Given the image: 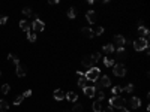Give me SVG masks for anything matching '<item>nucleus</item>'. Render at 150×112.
Segmentation results:
<instances>
[{"mask_svg": "<svg viewBox=\"0 0 150 112\" xmlns=\"http://www.w3.org/2000/svg\"><path fill=\"white\" fill-rule=\"evenodd\" d=\"M125 105H126V100L123 99V97H120V96H113L110 99V106L111 108L120 109V108H125Z\"/></svg>", "mask_w": 150, "mask_h": 112, "instance_id": "f257e3e1", "label": "nucleus"}, {"mask_svg": "<svg viewBox=\"0 0 150 112\" xmlns=\"http://www.w3.org/2000/svg\"><path fill=\"white\" fill-rule=\"evenodd\" d=\"M99 75H101V70H99V69L98 67H92V69H89V70H87L86 72V79L87 81H96V79H99Z\"/></svg>", "mask_w": 150, "mask_h": 112, "instance_id": "f03ea898", "label": "nucleus"}, {"mask_svg": "<svg viewBox=\"0 0 150 112\" xmlns=\"http://www.w3.org/2000/svg\"><path fill=\"white\" fill-rule=\"evenodd\" d=\"M149 48V40L143 39V38H138L137 40H134V49L135 51H146Z\"/></svg>", "mask_w": 150, "mask_h": 112, "instance_id": "7ed1b4c3", "label": "nucleus"}, {"mask_svg": "<svg viewBox=\"0 0 150 112\" xmlns=\"http://www.w3.org/2000/svg\"><path fill=\"white\" fill-rule=\"evenodd\" d=\"M113 73L116 75V76H119V78H123V76L126 75V67H125V64H120V63L114 64V66H113Z\"/></svg>", "mask_w": 150, "mask_h": 112, "instance_id": "20e7f679", "label": "nucleus"}, {"mask_svg": "<svg viewBox=\"0 0 150 112\" xmlns=\"http://www.w3.org/2000/svg\"><path fill=\"white\" fill-rule=\"evenodd\" d=\"M125 44H126V39L123 38L122 34H116V36H114V39H113V44H111V45H113L114 48H116V46H117V48H122Z\"/></svg>", "mask_w": 150, "mask_h": 112, "instance_id": "39448f33", "label": "nucleus"}, {"mask_svg": "<svg viewBox=\"0 0 150 112\" xmlns=\"http://www.w3.org/2000/svg\"><path fill=\"white\" fill-rule=\"evenodd\" d=\"M30 25H32V29H33L35 31H44V29H45V24H44L39 18H36Z\"/></svg>", "mask_w": 150, "mask_h": 112, "instance_id": "423d86ee", "label": "nucleus"}, {"mask_svg": "<svg viewBox=\"0 0 150 112\" xmlns=\"http://www.w3.org/2000/svg\"><path fill=\"white\" fill-rule=\"evenodd\" d=\"M138 34H140V38H143L146 40H149V36H150V31L144 27V25H140L138 27Z\"/></svg>", "mask_w": 150, "mask_h": 112, "instance_id": "0eeeda50", "label": "nucleus"}, {"mask_svg": "<svg viewBox=\"0 0 150 112\" xmlns=\"http://www.w3.org/2000/svg\"><path fill=\"white\" fill-rule=\"evenodd\" d=\"M27 75V67H26L24 64H18L17 66V76H20V78H23V76Z\"/></svg>", "mask_w": 150, "mask_h": 112, "instance_id": "6e6552de", "label": "nucleus"}, {"mask_svg": "<svg viewBox=\"0 0 150 112\" xmlns=\"http://www.w3.org/2000/svg\"><path fill=\"white\" fill-rule=\"evenodd\" d=\"M86 18H87V21H89L90 24H95L98 16H96V12H93V11H87V12H86Z\"/></svg>", "mask_w": 150, "mask_h": 112, "instance_id": "1a4fd4ad", "label": "nucleus"}, {"mask_svg": "<svg viewBox=\"0 0 150 112\" xmlns=\"http://www.w3.org/2000/svg\"><path fill=\"white\" fill-rule=\"evenodd\" d=\"M53 97H54L56 100H63L66 97V93L63 90H56L54 93H53Z\"/></svg>", "mask_w": 150, "mask_h": 112, "instance_id": "9d476101", "label": "nucleus"}, {"mask_svg": "<svg viewBox=\"0 0 150 112\" xmlns=\"http://www.w3.org/2000/svg\"><path fill=\"white\" fill-rule=\"evenodd\" d=\"M98 81H99V84H101L102 88H107V87H110V85H111V79L108 78V76H102V78L98 79Z\"/></svg>", "mask_w": 150, "mask_h": 112, "instance_id": "9b49d317", "label": "nucleus"}, {"mask_svg": "<svg viewBox=\"0 0 150 112\" xmlns=\"http://www.w3.org/2000/svg\"><path fill=\"white\" fill-rule=\"evenodd\" d=\"M20 29H21L23 31H26V33H29V31H30V29H32V25H30V23H29V21L23 20V21H20Z\"/></svg>", "mask_w": 150, "mask_h": 112, "instance_id": "f8f14e48", "label": "nucleus"}, {"mask_svg": "<svg viewBox=\"0 0 150 112\" xmlns=\"http://www.w3.org/2000/svg\"><path fill=\"white\" fill-rule=\"evenodd\" d=\"M81 63H83V66H84V67H87V69H92V67H93V64H95V63H93V60L90 58V55L84 57Z\"/></svg>", "mask_w": 150, "mask_h": 112, "instance_id": "ddd939ff", "label": "nucleus"}, {"mask_svg": "<svg viewBox=\"0 0 150 112\" xmlns=\"http://www.w3.org/2000/svg\"><path fill=\"white\" fill-rule=\"evenodd\" d=\"M83 91H84V96H87V97H93L96 94V90L93 87H86V88H83Z\"/></svg>", "mask_w": 150, "mask_h": 112, "instance_id": "4468645a", "label": "nucleus"}, {"mask_svg": "<svg viewBox=\"0 0 150 112\" xmlns=\"http://www.w3.org/2000/svg\"><path fill=\"white\" fill-rule=\"evenodd\" d=\"M81 33L84 34L86 38H93L95 34H93V29H90V27H83L81 29Z\"/></svg>", "mask_w": 150, "mask_h": 112, "instance_id": "2eb2a0df", "label": "nucleus"}, {"mask_svg": "<svg viewBox=\"0 0 150 112\" xmlns=\"http://www.w3.org/2000/svg\"><path fill=\"white\" fill-rule=\"evenodd\" d=\"M65 99H68L69 102H77L78 100V94L74 93V91H69V93H66V97Z\"/></svg>", "mask_w": 150, "mask_h": 112, "instance_id": "dca6fc26", "label": "nucleus"}, {"mask_svg": "<svg viewBox=\"0 0 150 112\" xmlns=\"http://www.w3.org/2000/svg\"><path fill=\"white\" fill-rule=\"evenodd\" d=\"M131 106L134 108V109L140 108V106H141V100H140L138 97H132V99H131Z\"/></svg>", "mask_w": 150, "mask_h": 112, "instance_id": "f3484780", "label": "nucleus"}, {"mask_svg": "<svg viewBox=\"0 0 150 112\" xmlns=\"http://www.w3.org/2000/svg\"><path fill=\"white\" fill-rule=\"evenodd\" d=\"M78 87H80V88H86L87 87V79H86L84 75L78 78Z\"/></svg>", "mask_w": 150, "mask_h": 112, "instance_id": "a211bd4d", "label": "nucleus"}, {"mask_svg": "<svg viewBox=\"0 0 150 112\" xmlns=\"http://www.w3.org/2000/svg\"><path fill=\"white\" fill-rule=\"evenodd\" d=\"M9 109V103L6 100H0V112H8Z\"/></svg>", "mask_w": 150, "mask_h": 112, "instance_id": "6ab92c4d", "label": "nucleus"}, {"mask_svg": "<svg viewBox=\"0 0 150 112\" xmlns=\"http://www.w3.org/2000/svg\"><path fill=\"white\" fill-rule=\"evenodd\" d=\"M92 109H93V112H102V105H101V102H99V100L93 102Z\"/></svg>", "mask_w": 150, "mask_h": 112, "instance_id": "aec40b11", "label": "nucleus"}, {"mask_svg": "<svg viewBox=\"0 0 150 112\" xmlns=\"http://www.w3.org/2000/svg\"><path fill=\"white\" fill-rule=\"evenodd\" d=\"M102 49H104V53H105V54H111V53H114V51H116V48H114L111 44L104 45V48H102Z\"/></svg>", "mask_w": 150, "mask_h": 112, "instance_id": "412c9836", "label": "nucleus"}, {"mask_svg": "<svg viewBox=\"0 0 150 112\" xmlns=\"http://www.w3.org/2000/svg\"><path fill=\"white\" fill-rule=\"evenodd\" d=\"M102 61H104V64L107 66V67H113V66H114V60H113V58L104 57V58H102Z\"/></svg>", "mask_w": 150, "mask_h": 112, "instance_id": "4be33fe9", "label": "nucleus"}, {"mask_svg": "<svg viewBox=\"0 0 150 112\" xmlns=\"http://www.w3.org/2000/svg\"><path fill=\"white\" fill-rule=\"evenodd\" d=\"M8 60H11V61H12L15 66L20 64V58L17 57V55H14V54H9V55H8Z\"/></svg>", "mask_w": 150, "mask_h": 112, "instance_id": "5701e85b", "label": "nucleus"}, {"mask_svg": "<svg viewBox=\"0 0 150 112\" xmlns=\"http://www.w3.org/2000/svg\"><path fill=\"white\" fill-rule=\"evenodd\" d=\"M90 58L93 60V63H98L99 60H102V55H101V53H93V54L90 55Z\"/></svg>", "mask_w": 150, "mask_h": 112, "instance_id": "b1692460", "label": "nucleus"}, {"mask_svg": "<svg viewBox=\"0 0 150 112\" xmlns=\"http://www.w3.org/2000/svg\"><path fill=\"white\" fill-rule=\"evenodd\" d=\"M113 94H114V96H120V94L123 93V90H122V87H120V85H116V87H113Z\"/></svg>", "mask_w": 150, "mask_h": 112, "instance_id": "393cba45", "label": "nucleus"}, {"mask_svg": "<svg viewBox=\"0 0 150 112\" xmlns=\"http://www.w3.org/2000/svg\"><path fill=\"white\" fill-rule=\"evenodd\" d=\"M126 51L125 49H123V48H117V57L119 58H126Z\"/></svg>", "mask_w": 150, "mask_h": 112, "instance_id": "a878e982", "label": "nucleus"}, {"mask_svg": "<svg viewBox=\"0 0 150 112\" xmlns=\"http://www.w3.org/2000/svg\"><path fill=\"white\" fill-rule=\"evenodd\" d=\"M23 100H24V96H23V94H20V96H17V97H15V100H14V105H21V103H23Z\"/></svg>", "mask_w": 150, "mask_h": 112, "instance_id": "bb28decb", "label": "nucleus"}, {"mask_svg": "<svg viewBox=\"0 0 150 112\" xmlns=\"http://www.w3.org/2000/svg\"><path fill=\"white\" fill-rule=\"evenodd\" d=\"M122 90L126 91V93H132V91H134V85H132V84H128L126 87H122Z\"/></svg>", "mask_w": 150, "mask_h": 112, "instance_id": "cd10ccee", "label": "nucleus"}, {"mask_svg": "<svg viewBox=\"0 0 150 112\" xmlns=\"http://www.w3.org/2000/svg\"><path fill=\"white\" fill-rule=\"evenodd\" d=\"M9 90H11L9 84H3V85H2V93H3V94H8V93H9Z\"/></svg>", "mask_w": 150, "mask_h": 112, "instance_id": "c85d7f7f", "label": "nucleus"}, {"mask_svg": "<svg viewBox=\"0 0 150 112\" xmlns=\"http://www.w3.org/2000/svg\"><path fill=\"white\" fill-rule=\"evenodd\" d=\"M68 16L69 18H75V8H69L68 9Z\"/></svg>", "mask_w": 150, "mask_h": 112, "instance_id": "c756f323", "label": "nucleus"}, {"mask_svg": "<svg viewBox=\"0 0 150 112\" xmlns=\"http://www.w3.org/2000/svg\"><path fill=\"white\" fill-rule=\"evenodd\" d=\"M71 112H83V105H78V103H77V105L72 108V111H71Z\"/></svg>", "mask_w": 150, "mask_h": 112, "instance_id": "7c9ffc66", "label": "nucleus"}, {"mask_svg": "<svg viewBox=\"0 0 150 112\" xmlns=\"http://www.w3.org/2000/svg\"><path fill=\"white\" fill-rule=\"evenodd\" d=\"M27 39H29L30 42H35V40H36V34L32 33V31H29V33H27Z\"/></svg>", "mask_w": 150, "mask_h": 112, "instance_id": "2f4dec72", "label": "nucleus"}, {"mask_svg": "<svg viewBox=\"0 0 150 112\" xmlns=\"http://www.w3.org/2000/svg\"><path fill=\"white\" fill-rule=\"evenodd\" d=\"M102 33H104V29H102V27H96V29L93 30L95 36H99V34H102Z\"/></svg>", "mask_w": 150, "mask_h": 112, "instance_id": "473e14b6", "label": "nucleus"}, {"mask_svg": "<svg viewBox=\"0 0 150 112\" xmlns=\"http://www.w3.org/2000/svg\"><path fill=\"white\" fill-rule=\"evenodd\" d=\"M23 14H24L26 16H32V9H30V8H24V9H23Z\"/></svg>", "mask_w": 150, "mask_h": 112, "instance_id": "72a5a7b5", "label": "nucleus"}, {"mask_svg": "<svg viewBox=\"0 0 150 112\" xmlns=\"http://www.w3.org/2000/svg\"><path fill=\"white\" fill-rule=\"evenodd\" d=\"M104 99H105V93H104L102 90H101V91H98V100L101 102V100H104Z\"/></svg>", "mask_w": 150, "mask_h": 112, "instance_id": "f704fd0d", "label": "nucleus"}, {"mask_svg": "<svg viewBox=\"0 0 150 112\" xmlns=\"http://www.w3.org/2000/svg\"><path fill=\"white\" fill-rule=\"evenodd\" d=\"M102 112H114V108H111V106H105V108H102Z\"/></svg>", "mask_w": 150, "mask_h": 112, "instance_id": "c9c22d12", "label": "nucleus"}, {"mask_svg": "<svg viewBox=\"0 0 150 112\" xmlns=\"http://www.w3.org/2000/svg\"><path fill=\"white\" fill-rule=\"evenodd\" d=\"M6 23H8V16H2V18H0V25H3Z\"/></svg>", "mask_w": 150, "mask_h": 112, "instance_id": "e433bc0d", "label": "nucleus"}, {"mask_svg": "<svg viewBox=\"0 0 150 112\" xmlns=\"http://www.w3.org/2000/svg\"><path fill=\"white\" fill-rule=\"evenodd\" d=\"M23 96H24V99H26V97H30V96H32V90H27V91L23 94Z\"/></svg>", "mask_w": 150, "mask_h": 112, "instance_id": "4c0bfd02", "label": "nucleus"}, {"mask_svg": "<svg viewBox=\"0 0 150 112\" xmlns=\"http://www.w3.org/2000/svg\"><path fill=\"white\" fill-rule=\"evenodd\" d=\"M59 0H50V5H57Z\"/></svg>", "mask_w": 150, "mask_h": 112, "instance_id": "58836bf2", "label": "nucleus"}, {"mask_svg": "<svg viewBox=\"0 0 150 112\" xmlns=\"http://www.w3.org/2000/svg\"><path fill=\"white\" fill-rule=\"evenodd\" d=\"M119 111H120V112H129V111H128V109H126V108H120V109H119Z\"/></svg>", "mask_w": 150, "mask_h": 112, "instance_id": "ea45409f", "label": "nucleus"}, {"mask_svg": "<svg viewBox=\"0 0 150 112\" xmlns=\"http://www.w3.org/2000/svg\"><path fill=\"white\" fill-rule=\"evenodd\" d=\"M63 112H69V111H63Z\"/></svg>", "mask_w": 150, "mask_h": 112, "instance_id": "a19ab883", "label": "nucleus"}, {"mask_svg": "<svg viewBox=\"0 0 150 112\" xmlns=\"http://www.w3.org/2000/svg\"><path fill=\"white\" fill-rule=\"evenodd\" d=\"M0 76H2V72H0Z\"/></svg>", "mask_w": 150, "mask_h": 112, "instance_id": "79ce46f5", "label": "nucleus"}]
</instances>
